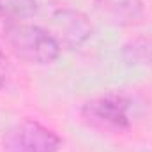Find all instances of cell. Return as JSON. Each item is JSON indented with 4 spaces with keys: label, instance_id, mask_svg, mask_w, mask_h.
Masks as SVG:
<instances>
[{
    "label": "cell",
    "instance_id": "1",
    "mask_svg": "<svg viewBox=\"0 0 152 152\" xmlns=\"http://www.w3.org/2000/svg\"><path fill=\"white\" fill-rule=\"evenodd\" d=\"M4 37L12 53L27 64H51L58 58L62 50L48 28L32 23L7 21L4 27Z\"/></svg>",
    "mask_w": 152,
    "mask_h": 152
},
{
    "label": "cell",
    "instance_id": "2",
    "mask_svg": "<svg viewBox=\"0 0 152 152\" xmlns=\"http://www.w3.org/2000/svg\"><path fill=\"white\" fill-rule=\"evenodd\" d=\"M131 101L120 94H104L81 106V120L103 133H124L131 127Z\"/></svg>",
    "mask_w": 152,
    "mask_h": 152
},
{
    "label": "cell",
    "instance_id": "3",
    "mask_svg": "<svg viewBox=\"0 0 152 152\" xmlns=\"http://www.w3.org/2000/svg\"><path fill=\"white\" fill-rule=\"evenodd\" d=\"M62 138L34 118L14 124L2 138L4 152H58Z\"/></svg>",
    "mask_w": 152,
    "mask_h": 152
},
{
    "label": "cell",
    "instance_id": "4",
    "mask_svg": "<svg viewBox=\"0 0 152 152\" xmlns=\"http://www.w3.org/2000/svg\"><path fill=\"white\" fill-rule=\"evenodd\" d=\"M48 30L57 39L60 48H69V50L80 48L92 36V25L88 18L81 11L69 7H60L51 14Z\"/></svg>",
    "mask_w": 152,
    "mask_h": 152
},
{
    "label": "cell",
    "instance_id": "5",
    "mask_svg": "<svg viewBox=\"0 0 152 152\" xmlns=\"http://www.w3.org/2000/svg\"><path fill=\"white\" fill-rule=\"evenodd\" d=\"M96 9L113 25H133L143 16L142 0H94Z\"/></svg>",
    "mask_w": 152,
    "mask_h": 152
},
{
    "label": "cell",
    "instance_id": "6",
    "mask_svg": "<svg viewBox=\"0 0 152 152\" xmlns=\"http://www.w3.org/2000/svg\"><path fill=\"white\" fill-rule=\"evenodd\" d=\"M37 0H0V18L21 21L37 12Z\"/></svg>",
    "mask_w": 152,
    "mask_h": 152
},
{
    "label": "cell",
    "instance_id": "7",
    "mask_svg": "<svg viewBox=\"0 0 152 152\" xmlns=\"http://www.w3.org/2000/svg\"><path fill=\"white\" fill-rule=\"evenodd\" d=\"M9 75H11V66H9V60H7L5 53L0 50V88L7 83Z\"/></svg>",
    "mask_w": 152,
    "mask_h": 152
}]
</instances>
